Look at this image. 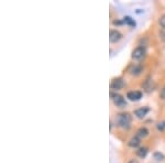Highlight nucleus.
<instances>
[{
  "instance_id": "f257e3e1",
  "label": "nucleus",
  "mask_w": 165,
  "mask_h": 163,
  "mask_svg": "<svg viewBox=\"0 0 165 163\" xmlns=\"http://www.w3.org/2000/svg\"><path fill=\"white\" fill-rule=\"evenodd\" d=\"M116 121L121 128L128 129L130 127V124H131V116L129 114H119L117 116Z\"/></svg>"
},
{
  "instance_id": "f03ea898",
  "label": "nucleus",
  "mask_w": 165,
  "mask_h": 163,
  "mask_svg": "<svg viewBox=\"0 0 165 163\" xmlns=\"http://www.w3.org/2000/svg\"><path fill=\"white\" fill-rule=\"evenodd\" d=\"M112 100H114V105L118 106V107H124L126 106V100L122 97L121 95H118V94H111Z\"/></svg>"
},
{
  "instance_id": "7ed1b4c3",
  "label": "nucleus",
  "mask_w": 165,
  "mask_h": 163,
  "mask_svg": "<svg viewBox=\"0 0 165 163\" xmlns=\"http://www.w3.org/2000/svg\"><path fill=\"white\" fill-rule=\"evenodd\" d=\"M127 97L130 100H133V102H136V100H140L142 98V93L139 92V90H133V92H129Z\"/></svg>"
},
{
  "instance_id": "20e7f679",
  "label": "nucleus",
  "mask_w": 165,
  "mask_h": 163,
  "mask_svg": "<svg viewBox=\"0 0 165 163\" xmlns=\"http://www.w3.org/2000/svg\"><path fill=\"white\" fill-rule=\"evenodd\" d=\"M122 38V34L117 30H111L109 32V40L110 42H118Z\"/></svg>"
},
{
  "instance_id": "39448f33",
  "label": "nucleus",
  "mask_w": 165,
  "mask_h": 163,
  "mask_svg": "<svg viewBox=\"0 0 165 163\" xmlns=\"http://www.w3.org/2000/svg\"><path fill=\"white\" fill-rule=\"evenodd\" d=\"M144 53H145V51H144L143 48H142V46H139V48H136V49L132 52V57L136 60H140L143 57Z\"/></svg>"
},
{
  "instance_id": "423d86ee",
  "label": "nucleus",
  "mask_w": 165,
  "mask_h": 163,
  "mask_svg": "<svg viewBox=\"0 0 165 163\" xmlns=\"http://www.w3.org/2000/svg\"><path fill=\"white\" fill-rule=\"evenodd\" d=\"M123 86H124V82L122 78H116V79L112 80V83H111V88L116 90L121 89Z\"/></svg>"
},
{
  "instance_id": "0eeeda50",
  "label": "nucleus",
  "mask_w": 165,
  "mask_h": 163,
  "mask_svg": "<svg viewBox=\"0 0 165 163\" xmlns=\"http://www.w3.org/2000/svg\"><path fill=\"white\" fill-rule=\"evenodd\" d=\"M150 111V109L146 107L144 108H140V109H136V111H134V115H136V117L140 118V119H142V118H144L146 116V114Z\"/></svg>"
},
{
  "instance_id": "6e6552de",
  "label": "nucleus",
  "mask_w": 165,
  "mask_h": 163,
  "mask_svg": "<svg viewBox=\"0 0 165 163\" xmlns=\"http://www.w3.org/2000/svg\"><path fill=\"white\" fill-rule=\"evenodd\" d=\"M129 146L131 148H136V147L140 146V138L139 137H133V138L129 141Z\"/></svg>"
},
{
  "instance_id": "1a4fd4ad",
  "label": "nucleus",
  "mask_w": 165,
  "mask_h": 163,
  "mask_svg": "<svg viewBox=\"0 0 165 163\" xmlns=\"http://www.w3.org/2000/svg\"><path fill=\"white\" fill-rule=\"evenodd\" d=\"M149 134V131L146 128H140V129L138 130V132H136V137H139V138H144V137H146Z\"/></svg>"
},
{
  "instance_id": "9d476101",
  "label": "nucleus",
  "mask_w": 165,
  "mask_h": 163,
  "mask_svg": "<svg viewBox=\"0 0 165 163\" xmlns=\"http://www.w3.org/2000/svg\"><path fill=\"white\" fill-rule=\"evenodd\" d=\"M136 154H138L140 158H144V156L148 154V149L146 148H140L138 151H136Z\"/></svg>"
},
{
  "instance_id": "9b49d317",
  "label": "nucleus",
  "mask_w": 165,
  "mask_h": 163,
  "mask_svg": "<svg viewBox=\"0 0 165 163\" xmlns=\"http://www.w3.org/2000/svg\"><path fill=\"white\" fill-rule=\"evenodd\" d=\"M123 22L124 23H127V25H131V27H136V21H134L132 18H130V17H126L123 19Z\"/></svg>"
},
{
  "instance_id": "f8f14e48",
  "label": "nucleus",
  "mask_w": 165,
  "mask_h": 163,
  "mask_svg": "<svg viewBox=\"0 0 165 163\" xmlns=\"http://www.w3.org/2000/svg\"><path fill=\"white\" fill-rule=\"evenodd\" d=\"M154 159L158 161H162L163 159H164V156H163L162 153H160V152H155V153H154Z\"/></svg>"
},
{
  "instance_id": "ddd939ff",
  "label": "nucleus",
  "mask_w": 165,
  "mask_h": 163,
  "mask_svg": "<svg viewBox=\"0 0 165 163\" xmlns=\"http://www.w3.org/2000/svg\"><path fill=\"white\" fill-rule=\"evenodd\" d=\"M160 39L162 40L163 42H165V29L162 28V30L160 31Z\"/></svg>"
},
{
  "instance_id": "4468645a",
  "label": "nucleus",
  "mask_w": 165,
  "mask_h": 163,
  "mask_svg": "<svg viewBox=\"0 0 165 163\" xmlns=\"http://www.w3.org/2000/svg\"><path fill=\"white\" fill-rule=\"evenodd\" d=\"M141 71H142V68L141 67H134L132 74H133V75H139V74L141 73Z\"/></svg>"
},
{
  "instance_id": "2eb2a0df",
  "label": "nucleus",
  "mask_w": 165,
  "mask_h": 163,
  "mask_svg": "<svg viewBox=\"0 0 165 163\" xmlns=\"http://www.w3.org/2000/svg\"><path fill=\"white\" fill-rule=\"evenodd\" d=\"M158 129L161 130V131H163V130L165 129V121L163 122H160V124H158Z\"/></svg>"
},
{
  "instance_id": "dca6fc26",
  "label": "nucleus",
  "mask_w": 165,
  "mask_h": 163,
  "mask_svg": "<svg viewBox=\"0 0 165 163\" xmlns=\"http://www.w3.org/2000/svg\"><path fill=\"white\" fill-rule=\"evenodd\" d=\"M160 25H162V28L165 29V15H163L162 17L160 18Z\"/></svg>"
},
{
  "instance_id": "f3484780",
  "label": "nucleus",
  "mask_w": 165,
  "mask_h": 163,
  "mask_svg": "<svg viewBox=\"0 0 165 163\" xmlns=\"http://www.w3.org/2000/svg\"><path fill=\"white\" fill-rule=\"evenodd\" d=\"M160 96H161V98H162V99H165V86L163 87V89L161 90Z\"/></svg>"
},
{
  "instance_id": "a211bd4d",
  "label": "nucleus",
  "mask_w": 165,
  "mask_h": 163,
  "mask_svg": "<svg viewBox=\"0 0 165 163\" xmlns=\"http://www.w3.org/2000/svg\"><path fill=\"white\" fill-rule=\"evenodd\" d=\"M128 163H139V162H138V161H136V160H130Z\"/></svg>"
}]
</instances>
